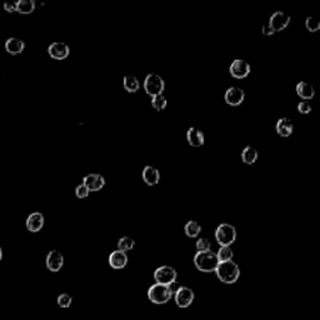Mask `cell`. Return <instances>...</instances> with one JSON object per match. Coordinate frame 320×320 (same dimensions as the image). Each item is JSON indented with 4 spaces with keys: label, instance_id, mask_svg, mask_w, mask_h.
<instances>
[{
    "label": "cell",
    "instance_id": "6da1fadb",
    "mask_svg": "<svg viewBox=\"0 0 320 320\" xmlns=\"http://www.w3.org/2000/svg\"><path fill=\"white\" fill-rule=\"evenodd\" d=\"M214 273L216 274L218 279L224 284H234L240 278V268L233 260L219 263Z\"/></svg>",
    "mask_w": 320,
    "mask_h": 320
},
{
    "label": "cell",
    "instance_id": "7a4b0ae2",
    "mask_svg": "<svg viewBox=\"0 0 320 320\" xmlns=\"http://www.w3.org/2000/svg\"><path fill=\"white\" fill-rule=\"evenodd\" d=\"M219 264L216 253L213 250L198 251L194 255V265L198 270L203 273H214Z\"/></svg>",
    "mask_w": 320,
    "mask_h": 320
},
{
    "label": "cell",
    "instance_id": "3957f363",
    "mask_svg": "<svg viewBox=\"0 0 320 320\" xmlns=\"http://www.w3.org/2000/svg\"><path fill=\"white\" fill-rule=\"evenodd\" d=\"M173 298V293L170 291L169 285H161V284H153L150 288L148 289V299L152 302L153 304L157 305H163L170 302Z\"/></svg>",
    "mask_w": 320,
    "mask_h": 320
},
{
    "label": "cell",
    "instance_id": "277c9868",
    "mask_svg": "<svg viewBox=\"0 0 320 320\" xmlns=\"http://www.w3.org/2000/svg\"><path fill=\"white\" fill-rule=\"evenodd\" d=\"M215 239L220 247H230L236 239L235 227L228 223H221L215 230Z\"/></svg>",
    "mask_w": 320,
    "mask_h": 320
},
{
    "label": "cell",
    "instance_id": "5b68a950",
    "mask_svg": "<svg viewBox=\"0 0 320 320\" xmlns=\"http://www.w3.org/2000/svg\"><path fill=\"white\" fill-rule=\"evenodd\" d=\"M144 90L148 95L155 96L159 94H163L164 89H165V82L163 78L157 73H150L144 79Z\"/></svg>",
    "mask_w": 320,
    "mask_h": 320
},
{
    "label": "cell",
    "instance_id": "8992f818",
    "mask_svg": "<svg viewBox=\"0 0 320 320\" xmlns=\"http://www.w3.org/2000/svg\"><path fill=\"white\" fill-rule=\"evenodd\" d=\"M178 273L173 267L169 265H163L155 269L154 271V280L157 284H161V285H170L173 283L177 282Z\"/></svg>",
    "mask_w": 320,
    "mask_h": 320
},
{
    "label": "cell",
    "instance_id": "52a82bcc",
    "mask_svg": "<svg viewBox=\"0 0 320 320\" xmlns=\"http://www.w3.org/2000/svg\"><path fill=\"white\" fill-rule=\"evenodd\" d=\"M173 297H174L177 306L180 309L189 308L195 299L194 290L188 288V286H179V289L175 291Z\"/></svg>",
    "mask_w": 320,
    "mask_h": 320
},
{
    "label": "cell",
    "instance_id": "ba28073f",
    "mask_svg": "<svg viewBox=\"0 0 320 320\" xmlns=\"http://www.w3.org/2000/svg\"><path fill=\"white\" fill-rule=\"evenodd\" d=\"M250 65L244 59H235L229 67L230 75L235 79H244L250 74Z\"/></svg>",
    "mask_w": 320,
    "mask_h": 320
},
{
    "label": "cell",
    "instance_id": "9c48e42d",
    "mask_svg": "<svg viewBox=\"0 0 320 320\" xmlns=\"http://www.w3.org/2000/svg\"><path fill=\"white\" fill-rule=\"evenodd\" d=\"M291 18L290 15H288L284 12H275L269 19V25L271 26V29L275 33L282 32L286 28V26L290 24Z\"/></svg>",
    "mask_w": 320,
    "mask_h": 320
},
{
    "label": "cell",
    "instance_id": "30bf717a",
    "mask_svg": "<svg viewBox=\"0 0 320 320\" xmlns=\"http://www.w3.org/2000/svg\"><path fill=\"white\" fill-rule=\"evenodd\" d=\"M82 184L89 192H99L104 188L105 179L100 174H88L84 177Z\"/></svg>",
    "mask_w": 320,
    "mask_h": 320
},
{
    "label": "cell",
    "instance_id": "8fae6325",
    "mask_svg": "<svg viewBox=\"0 0 320 320\" xmlns=\"http://www.w3.org/2000/svg\"><path fill=\"white\" fill-rule=\"evenodd\" d=\"M245 99V93L243 89L238 87H231L225 91L224 100L230 107H238L242 104Z\"/></svg>",
    "mask_w": 320,
    "mask_h": 320
},
{
    "label": "cell",
    "instance_id": "7c38bea8",
    "mask_svg": "<svg viewBox=\"0 0 320 320\" xmlns=\"http://www.w3.org/2000/svg\"><path fill=\"white\" fill-rule=\"evenodd\" d=\"M48 53H49L50 58L55 59V60H64L69 56L70 48L68 47V44L56 41V43L50 44L48 48Z\"/></svg>",
    "mask_w": 320,
    "mask_h": 320
},
{
    "label": "cell",
    "instance_id": "4fadbf2b",
    "mask_svg": "<svg viewBox=\"0 0 320 320\" xmlns=\"http://www.w3.org/2000/svg\"><path fill=\"white\" fill-rule=\"evenodd\" d=\"M45 264H47V268L49 269L53 273H56V271L60 270L64 265V256L60 251L58 250H50L47 255V259H45Z\"/></svg>",
    "mask_w": 320,
    "mask_h": 320
},
{
    "label": "cell",
    "instance_id": "5bb4252c",
    "mask_svg": "<svg viewBox=\"0 0 320 320\" xmlns=\"http://www.w3.org/2000/svg\"><path fill=\"white\" fill-rule=\"evenodd\" d=\"M109 265L115 270L124 269L128 265V255L122 250H114L109 255Z\"/></svg>",
    "mask_w": 320,
    "mask_h": 320
},
{
    "label": "cell",
    "instance_id": "9a60e30c",
    "mask_svg": "<svg viewBox=\"0 0 320 320\" xmlns=\"http://www.w3.org/2000/svg\"><path fill=\"white\" fill-rule=\"evenodd\" d=\"M44 223H45V220H44L43 214L39 212H35L32 213V214L28 216V219H26V228H28V230L32 231V233H38V231H40V230L43 229Z\"/></svg>",
    "mask_w": 320,
    "mask_h": 320
},
{
    "label": "cell",
    "instance_id": "2e32d148",
    "mask_svg": "<svg viewBox=\"0 0 320 320\" xmlns=\"http://www.w3.org/2000/svg\"><path fill=\"white\" fill-rule=\"evenodd\" d=\"M186 140L192 146L199 148V146H203L204 143H205V137H204L203 131L200 129L193 126L186 131Z\"/></svg>",
    "mask_w": 320,
    "mask_h": 320
},
{
    "label": "cell",
    "instance_id": "e0dca14e",
    "mask_svg": "<svg viewBox=\"0 0 320 320\" xmlns=\"http://www.w3.org/2000/svg\"><path fill=\"white\" fill-rule=\"evenodd\" d=\"M275 130H277L278 134L283 138H288L293 134L294 131V125L289 118H280L277 122V125H275Z\"/></svg>",
    "mask_w": 320,
    "mask_h": 320
},
{
    "label": "cell",
    "instance_id": "ac0fdd59",
    "mask_svg": "<svg viewBox=\"0 0 320 320\" xmlns=\"http://www.w3.org/2000/svg\"><path fill=\"white\" fill-rule=\"evenodd\" d=\"M295 90H297L298 96L302 98L304 102H308V100L313 99L315 95L314 87H313L312 84H309V83H305V82L298 83L297 88H295Z\"/></svg>",
    "mask_w": 320,
    "mask_h": 320
},
{
    "label": "cell",
    "instance_id": "d6986e66",
    "mask_svg": "<svg viewBox=\"0 0 320 320\" xmlns=\"http://www.w3.org/2000/svg\"><path fill=\"white\" fill-rule=\"evenodd\" d=\"M143 180L145 181V184L150 186L157 185L158 183L160 181V173L157 168L150 165H146L145 168L143 169Z\"/></svg>",
    "mask_w": 320,
    "mask_h": 320
},
{
    "label": "cell",
    "instance_id": "ffe728a7",
    "mask_svg": "<svg viewBox=\"0 0 320 320\" xmlns=\"http://www.w3.org/2000/svg\"><path fill=\"white\" fill-rule=\"evenodd\" d=\"M25 49V43H24L21 39L19 38H9L5 41V50L12 54V55H18L23 53V50Z\"/></svg>",
    "mask_w": 320,
    "mask_h": 320
},
{
    "label": "cell",
    "instance_id": "44dd1931",
    "mask_svg": "<svg viewBox=\"0 0 320 320\" xmlns=\"http://www.w3.org/2000/svg\"><path fill=\"white\" fill-rule=\"evenodd\" d=\"M258 157H259V154H258L256 149H254L253 146L248 145L243 149V152H242L243 163L251 165V164H254L256 160H258Z\"/></svg>",
    "mask_w": 320,
    "mask_h": 320
},
{
    "label": "cell",
    "instance_id": "7402d4cb",
    "mask_svg": "<svg viewBox=\"0 0 320 320\" xmlns=\"http://www.w3.org/2000/svg\"><path fill=\"white\" fill-rule=\"evenodd\" d=\"M123 84H124V89L128 93H137L140 88V83L138 80L137 76L134 75H125L123 79Z\"/></svg>",
    "mask_w": 320,
    "mask_h": 320
},
{
    "label": "cell",
    "instance_id": "603a6c76",
    "mask_svg": "<svg viewBox=\"0 0 320 320\" xmlns=\"http://www.w3.org/2000/svg\"><path fill=\"white\" fill-rule=\"evenodd\" d=\"M200 231L201 225L195 220H189L185 224V227H184V233H185L186 236H189V238H196V236H199Z\"/></svg>",
    "mask_w": 320,
    "mask_h": 320
},
{
    "label": "cell",
    "instance_id": "cb8c5ba5",
    "mask_svg": "<svg viewBox=\"0 0 320 320\" xmlns=\"http://www.w3.org/2000/svg\"><path fill=\"white\" fill-rule=\"evenodd\" d=\"M35 10L34 0H19L17 1V12L20 14H32Z\"/></svg>",
    "mask_w": 320,
    "mask_h": 320
},
{
    "label": "cell",
    "instance_id": "d4e9b609",
    "mask_svg": "<svg viewBox=\"0 0 320 320\" xmlns=\"http://www.w3.org/2000/svg\"><path fill=\"white\" fill-rule=\"evenodd\" d=\"M233 256L234 251L230 247H220L218 253H216V258H218L219 263L230 262V260H233Z\"/></svg>",
    "mask_w": 320,
    "mask_h": 320
},
{
    "label": "cell",
    "instance_id": "484cf974",
    "mask_svg": "<svg viewBox=\"0 0 320 320\" xmlns=\"http://www.w3.org/2000/svg\"><path fill=\"white\" fill-rule=\"evenodd\" d=\"M135 247V240L130 236H123L118 240V250H122L124 253L131 250Z\"/></svg>",
    "mask_w": 320,
    "mask_h": 320
},
{
    "label": "cell",
    "instance_id": "4316f807",
    "mask_svg": "<svg viewBox=\"0 0 320 320\" xmlns=\"http://www.w3.org/2000/svg\"><path fill=\"white\" fill-rule=\"evenodd\" d=\"M166 105H168V100H166V98L163 95V94L152 96V107L155 109V110L158 111L164 110V109L166 108Z\"/></svg>",
    "mask_w": 320,
    "mask_h": 320
},
{
    "label": "cell",
    "instance_id": "83f0119b",
    "mask_svg": "<svg viewBox=\"0 0 320 320\" xmlns=\"http://www.w3.org/2000/svg\"><path fill=\"white\" fill-rule=\"evenodd\" d=\"M56 303H58V305L60 306V308H70V305L73 303V297L70 294H67V293H63V294H60L58 297Z\"/></svg>",
    "mask_w": 320,
    "mask_h": 320
},
{
    "label": "cell",
    "instance_id": "f1b7e54d",
    "mask_svg": "<svg viewBox=\"0 0 320 320\" xmlns=\"http://www.w3.org/2000/svg\"><path fill=\"white\" fill-rule=\"evenodd\" d=\"M195 247H196V250H198V251L212 250V243H210L209 239H207V238L198 239V240H196V244H195Z\"/></svg>",
    "mask_w": 320,
    "mask_h": 320
},
{
    "label": "cell",
    "instance_id": "f546056e",
    "mask_svg": "<svg viewBox=\"0 0 320 320\" xmlns=\"http://www.w3.org/2000/svg\"><path fill=\"white\" fill-rule=\"evenodd\" d=\"M305 26L310 33H315L320 29V21L317 20L315 18L308 17L305 20Z\"/></svg>",
    "mask_w": 320,
    "mask_h": 320
},
{
    "label": "cell",
    "instance_id": "4dcf8cb0",
    "mask_svg": "<svg viewBox=\"0 0 320 320\" xmlns=\"http://www.w3.org/2000/svg\"><path fill=\"white\" fill-rule=\"evenodd\" d=\"M89 194H90V192H89V190H88L87 188L83 185V184H79V185L75 188L76 198L85 199V198H88V196H89Z\"/></svg>",
    "mask_w": 320,
    "mask_h": 320
},
{
    "label": "cell",
    "instance_id": "1f68e13d",
    "mask_svg": "<svg viewBox=\"0 0 320 320\" xmlns=\"http://www.w3.org/2000/svg\"><path fill=\"white\" fill-rule=\"evenodd\" d=\"M298 111H299L300 114H309L310 111H312V105H310V103L309 102H300L299 104H298Z\"/></svg>",
    "mask_w": 320,
    "mask_h": 320
},
{
    "label": "cell",
    "instance_id": "d6a6232c",
    "mask_svg": "<svg viewBox=\"0 0 320 320\" xmlns=\"http://www.w3.org/2000/svg\"><path fill=\"white\" fill-rule=\"evenodd\" d=\"M262 33L264 35H267V36H270V35L275 34V32H274V30L271 29V26L269 25V24H265V25H263Z\"/></svg>",
    "mask_w": 320,
    "mask_h": 320
},
{
    "label": "cell",
    "instance_id": "836d02e7",
    "mask_svg": "<svg viewBox=\"0 0 320 320\" xmlns=\"http://www.w3.org/2000/svg\"><path fill=\"white\" fill-rule=\"evenodd\" d=\"M4 9H5L8 13L17 12V1H15V3H5L4 4Z\"/></svg>",
    "mask_w": 320,
    "mask_h": 320
},
{
    "label": "cell",
    "instance_id": "e575fe53",
    "mask_svg": "<svg viewBox=\"0 0 320 320\" xmlns=\"http://www.w3.org/2000/svg\"><path fill=\"white\" fill-rule=\"evenodd\" d=\"M3 258V250H1V247H0V260Z\"/></svg>",
    "mask_w": 320,
    "mask_h": 320
}]
</instances>
